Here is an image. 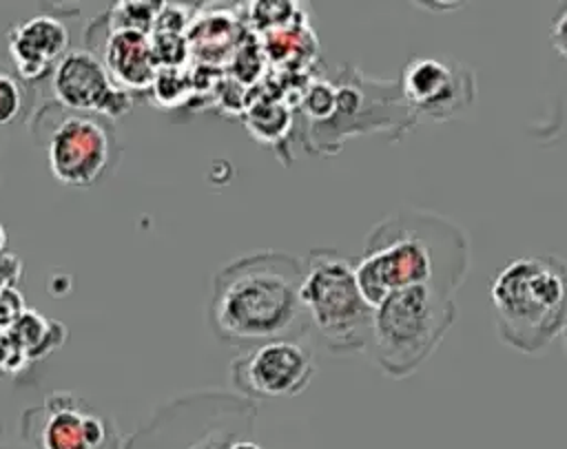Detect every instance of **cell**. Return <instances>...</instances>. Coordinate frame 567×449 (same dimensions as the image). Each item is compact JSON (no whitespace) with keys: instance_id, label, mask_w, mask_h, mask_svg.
<instances>
[{"instance_id":"e0dca14e","label":"cell","mask_w":567,"mask_h":449,"mask_svg":"<svg viewBox=\"0 0 567 449\" xmlns=\"http://www.w3.org/2000/svg\"><path fill=\"white\" fill-rule=\"evenodd\" d=\"M4 243H7V232H4V228H2V223H0V252L4 250Z\"/></svg>"},{"instance_id":"2e32d148","label":"cell","mask_w":567,"mask_h":449,"mask_svg":"<svg viewBox=\"0 0 567 449\" xmlns=\"http://www.w3.org/2000/svg\"><path fill=\"white\" fill-rule=\"evenodd\" d=\"M230 449H261L252 438H248V440H237Z\"/></svg>"},{"instance_id":"5bb4252c","label":"cell","mask_w":567,"mask_h":449,"mask_svg":"<svg viewBox=\"0 0 567 449\" xmlns=\"http://www.w3.org/2000/svg\"><path fill=\"white\" fill-rule=\"evenodd\" d=\"M24 106V93L20 80L0 66V128L18 119Z\"/></svg>"},{"instance_id":"ac0fdd59","label":"cell","mask_w":567,"mask_h":449,"mask_svg":"<svg viewBox=\"0 0 567 449\" xmlns=\"http://www.w3.org/2000/svg\"><path fill=\"white\" fill-rule=\"evenodd\" d=\"M563 334H565V345H567V325H565V330H563Z\"/></svg>"},{"instance_id":"6da1fadb","label":"cell","mask_w":567,"mask_h":449,"mask_svg":"<svg viewBox=\"0 0 567 449\" xmlns=\"http://www.w3.org/2000/svg\"><path fill=\"white\" fill-rule=\"evenodd\" d=\"M303 261L279 250H259L224 265L213 279L208 323L228 345L301 341L310 330L301 305Z\"/></svg>"},{"instance_id":"8fae6325","label":"cell","mask_w":567,"mask_h":449,"mask_svg":"<svg viewBox=\"0 0 567 449\" xmlns=\"http://www.w3.org/2000/svg\"><path fill=\"white\" fill-rule=\"evenodd\" d=\"M55 102L73 113L122 117L133 108V95L120 88L102 60L89 49H71L51 73Z\"/></svg>"},{"instance_id":"4fadbf2b","label":"cell","mask_w":567,"mask_h":449,"mask_svg":"<svg viewBox=\"0 0 567 449\" xmlns=\"http://www.w3.org/2000/svg\"><path fill=\"white\" fill-rule=\"evenodd\" d=\"M102 51L95 53L113 82L128 91H146L157 77V53L155 44L144 31L135 29H111L106 27Z\"/></svg>"},{"instance_id":"3957f363","label":"cell","mask_w":567,"mask_h":449,"mask_svg":"<svg viewBox=\"0 0 567 449\" xmlns=\"http://www.w3.org/2000/svg\"><path fill=\"white\" fill-rule=\"evenodd\" d=\"M498 338L523 354L543 352L567 325V261L529 254L507 261L489 285Z\"/></svg>"},{"instance_id":"d6986e66","label":"cell","mask_w":567,"mask_h":449,"mask_svg":"<svg viewBox=\"0 0 567 449\" xmlns=\"http://www.w3.org/2000/svg\"><path fill=\"white\" fill-rule=\"evenodd\" d=\"M0 449H2V447H0Z\"/></svg>"},{"instance_id":"9c48e42d","label":"cell","mask_w":567,"mask_h":449,"mask_svg":"<svg viewBox=\"0 0 567 449\" xmlns=\"http://www.w3.org/2000/svg\"><path fill=\"white\" fill-rule=\"evenodd\" d=\"M315 376L312 352L301 341L279 338L252 347L230 363V380L248 400L301 394Z\"/></svg>"},{"instance_id":"7a4b0ae2","label":"cell","mask_w":567,"mask_h":449,"mask_svg":"<svg viewBox=\"0 0 567 449\" xmlns=\"http://www.w3.org/2000/svg\"><path fill=\"white\" fill-rule=\"evenodd\" d=\"M470 268V239L452 219L423 208H399L365 239L354 259L357 283L365 301L377 307L390 294L441 281L458 285Z\"/></svg>"},{"instance_id":"8992f818","label":"cell","mask_w":567,"mask_h":449,"mask_svg":"<svg viewBox=\"0 0 567 449\" xmlns=\"http://www.w3.org/2000/svg\"><path fill=\"white\" fill-rule=\"evenodd\" d=\"M255 403L241 394L197 391L159 407L122 449H230L252 438Z\"/></svg>"},{"instance_id":"30bf717a","label":"cell","mask_w":567,"mask_h":449,"mask_svg":"<svg viewBox=\"0 0 567 449\" xmlns=\"http://www.w3.org/2000/svg\"><path fill=\"white\" fill-rule=\"evenodd\" d=\"M113 135L95 115L69 111L47 137V161L53 177L66 186H91L109 168Z\"/></svg>"},{"instance_id":"52a82bcc","label":"cell","mask_w":567,"mask_h":449,"mask_svg":"<svg viewBox=\"0 0 567 449\" xmlns=\"http://www.w3.org/2000/svg\"><path fill=\"white\" fill-rule=\"evenodd\" d=\"M31 449H122L117 425L84 398L55 391L20 420Z\"/></svg>"},{"instance_id":"7c38bea8","label":"cell","mask_w":567,"mask_h":449,"mask_svg":"<svg viewBox=\"0 0 567 449\" xmlns=\"http://www.w3.org/2000/svg\"><path fill=\"white\" fill-rule=\"evenodd\" d=\"M7 40L16 73L24 82H38L53 73L58 62L71 51L66 27L49 13H38L16 24Z\"/></svg>"},{"instance_id":"9a60e30c","label":"cell","mask_w":567,"mask_h":449,"mask_svg":"<svg viewBox=\"0 0 567 449\" xmlns=\"http://www.w3.org/2000/svg\"><path fill=\"white\" fill-rule=\"evenodd\" d=\"M551 44L567 60V4L556 13L551 22Z\"/></svg>"},{"instance_id":"277c9868","label":"cell","mask_w":567,"mask_h":449,"mask_svg":"<svg viewBox=\"0 0 567 449\" xmlns=\"http://www.w3.org/2000/svg\"><path fill=\"white\" fill-rule=\"evenodd\" d=\"M456 288L430 281L399 290L374 307L370 354L390 378L412 376L456 319Z\"/></svg>"},{"instance_id":"ba28073f","label":"cell","mask_w":567,"mask_h":449,"mask_svg":"<svg viewBox=\"0 0 567 449\" xmlns=\"http://www.w3.org/2000/svg\"><path fill=\"white\" fill-rule=\"evenodd\" d=\"M399 88L419 119L447 122L474 104L476 77L467 64L454 58L421 55L403 66Z\"/></svg>"},{"instance_id":"5b68a950","label":"cell","mask_w":567,"mask_h":449,"mask_svg":"<svg viewBox=\"0 0 567 449\" xmlns=\"http://www.w3.org/2000/svg\"><path fill=\"white\" fill-rule=\"evenodd\" d=\"M301 261V305L310 330L332 354L368 352L374 307L357 283L354 259L332 248H317Z\"/></svg>"}]
</instances>
